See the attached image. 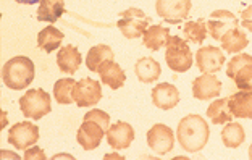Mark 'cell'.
<instances>
[{
  "mask_svg": "<svg viewBox=\"0 0 252 160\" xmlns=\"http://www.w3.org/2000/svg\"><path fill=\"white\" fill-rule=\"evenodd\" d=\"M207 20L199 18L196 21H188L183 26V34L186 41H191L194 44H202L207 37Z\"/></svg>",
  "mask_w": 252,
  "mask_h": 160,
  "instance_id": "27",
  "label": "cell"
},
{
  "mask_svg": "<svg viewBox=\"0 0 252 160\" xmlns=\"http://www.w3.org/2000/svg\"><path fill=\"white\" fill-rule=\"evenodd\" d=\"M221 42V49L228 54H238L243 52V50L249 45V39L246 36V32L239 28H234L230 30L225 36L220 39Z\"/></svg>",
  "mask_w": 252,
  "mask_h": 160,
  "instance_id": "22",
  "label": "cell"
},
{
  "mask_svg": "<svg viewBox=\"0 0 252 160\" xmlns=\"http://www.w3.org/2000/svg\"><path fill=\"white\" fill-rule=\"evenodd\" d=\"M210 129L207 122L196 113H189L183 117L176 128V139L180 146L189 154H196L202 151L209 142Z\"/></svg>",
  "mask_w": 252,
  "mask_h": 160,
  "instance_id": "1",
  "label": "cell"
},
{
  "mask_svg": "<svg viewBox=\"0 0 252 160\" xmlns=\"http://www.w3.org/2000/svg\"><path fill=\"white\" fill-rule=\"evenodd\" d=\"M191 7V0H157L156 2L157 15L170 25H178L188 20Z\"/></svg>",
  "mask_w": 252,
  "mask_h": 160,
  "instance_id": "8",
  "label": "cell"
},
{
  "mask_svg": "<svg viewBox=\"0 0 252 160\" xmlns=\"http://www.w3.org/2000/svg\"><path fill=\"white\" fill-rule=\"evenodd\" d=\"M167 52H165V62L171 71L186 73L192 66V52L189 49L186 39L178 36H170L167 42Z\"/></svg>",
  "mask_w": 252,
  "mask_h": 160,
  "instance_id": "4",
  "label": "cell"
},
{
  "mask_svg": "<svg viewBox=\"0 0 252 160\" xmlns=\"http://www.w3.org/2000/svg\"><path fill=\"white\" fill-rule=\"evenodd\" d=\"M102 99V86L93 78H83L76 81L73 89V102L78 107H93Z\"/></svg>",
  "mask_w": 252,
  "mask_h": 160,
  "instance_id": "10",
  "label": "cell"
},
{
  "mask_svg": "<svg viewBox=\"0 0 252 160\" xmlns=\"http://www.w3.org/2000/svg\"><path fill=\"white\" fill-rule=\"evenodd\" d=\"M63 13H65L63 0H41L37 8V21L55 23Z\"/></svg>",
  "mask_w": 252,
  "mask_h": 160,
  "instance_id": "24",
  "label": "cell"
},
{
  "mask_svg": "<svg viewBox=\"0 0 252 160\" xmlns=\"http://www.w3.org/2000/svg\"><path fill=\"white\" fill-rule=\"evenodd\" d=\"M20 108L21 113L26 118L41 120L47 113L52 112L50 105V96L44 89H31L26 91L20 99Z\"/></svg>",
  "mask_w": 252,
  "mask_h": 160,
  "instance_id": "6",
  "label": "cell"
},
{
  "mask_svg": "<svg viewBox=\"0 0 252 160\" xmlns=\"http://www.w3.org/2000/svg\"><path fill=\"white\" fill-rule=\"evenodd\" d=\"M225 54L221 52V49L214 47V45H205L200 47L196 52V65L202 73H219L221 66L225 65Z\"/></svg>",
  "mask_w": 252,
  "mask_h": 160,
  "instance_id": "12",
  "label": "cell"
},
{
  "mask_svg": "<svg viewBox=\"0 0 252 160\" xmlns=\"http://www.w3.org/2000/svg\"><path fill=\"white\" fill-rule=\"evenodd\" d=\"M238 26H239L238 16L231 13L230 10H215L212 11L210 16L207 18V31L210 34V37L215 39V41H220L228 31L234 30Z\"/></svg>",
  "mask_w": 252,
  "mask_h": 160,
  "instance_id": "11",
  "label": "cell"
},
{
  "mask_svg": "<svg viewBox=\"0 0 252 160\" xmlns=\"http://www.w3.org/2000/svg\"><path fill=\"white\" fill-rule=\"evenodd\" d=\"M207 117L214 125H225L228 122H231L234 117L230 110V107H228V97H225V99H217L212 102L207 108Z\"/></svg>",
  "mask_w": 252,
  "mask_h": 160,
  "instance_id": "25",
  "label": "cell"
},
{
  "mask_svg": "<svg viewBox=\"0 0 252 160\" xmlns=\"http://www.w3.org/2000/svg\"><path fill=\"white\" fill-rule=\"evenodd\" d=\"M152 104L160 110H171L180 104V91L170 83H160L152 89Z\"/></svg>",
  "mask_w": 252,
  "mask_h": 160,
  "instance_id": "15",
  "label": "cell"
},
{
  "mask_svg": "<svg viewBox=\"0 0 252 160\" xmlns=\"http://www.w3.org/2000/svg\"><path fill=\"white\" fill-rule=\"evenodd\" d=\"M244 139H246V133L241 123H234V122L225 123V128L221 129V141L226 147L238 149L239 146H243Z\"/></svg>",
  "mask_w": 252,
  "mask_h": 160,
  "instance_id": "26",
  "label": "cell"
},
{
  "mask_svg": "<svg viewBox=\"0 0 252 160\" xmlns=\"http://www.w3.org/2000/svg\"><path fill=\"white\" fill-rule=\"evenodd\" d=\"M170 39V28L162 25H152L147 28V31L142 36V44L146 45L149 50L157 52V50L163 49Z\"/></svg>",
  "mask_w": 252,
  "mask_h": 160,
  "instance_id": "20",
  "label": "cell"
},
{
  "mask_svg": "<svg viewBox=\"0 0 252 160\" xmlns=\"http://www.w3.org/2000/svg\"><path fill=\"white\" fill-rule=\"evenodd\" d=\"M107 142L110 144L112 149L122 151L128 149L131 142L134 141V129L129 123L126 122H117L107 129Z\"/></svg>",
  "mask_w": 252,
  "mask_h": 160,
  "instance_id": "13",
  "label": "cell"
},
{
  "mask_svg": "<svg viewBox=\"0 0 252 160\" xmlns=\"http://www.w3.org/2000/svg\"><path fill=\"white\" fill-rule=\"evenodd\" d=\"M233 81H234V84H236L238 89L252 93V65L243 66L241 70L234 75Z\"/></svg>",
  "mask_w": 252,
  "mask_h": 160,
  "instance_id": "29",
  "label": "cell"
},
{
  "mask_svg": "<svg viewBox=\"0 0 252 160\" xmlns=\"http://www.w3.org/2000/svg\"><path fill=\"white\" fill-rule=\"evenodd\" d=\"M32 159L45 160L47 157H45V154H44V151L41 149V147H36V146H34L32 149H26V151H25V160H32Z\"/></svg>",
  "mask_w": 252,
  "mask_h": 160,
  "instance_id": "31",
  "label": "cell"
},
{
  "mask_svg": "<svg viewBox=\"0 0 252 160\" xmlns=\"http://www.w3.org/2000/svg\"><path fill=\"white\" fill-rule=\"evenodd\" d=\"M8 144H11L15 149L18 151H26L31 146H36L39 141V128L31 122H21L13 125L8 129Z\"/></svg>",
  "mask_w": 252,
  "mask_h": 160,
  "instance_id": "7",
  "label": "cell"
},
{
  "mask_svg": "<svg viewBox=\"0 0 252 160\" xmlns=\"http://www.w3.org/2000/svg\"><path fill=\"white\" fill-rule=\"evenodd\" d=\"M15 2L23 5H34V3H41V0H15Z\"/></svg>",
  "mask_w": 252,
  "mask_h": 160,
  "instance_id": "33",
  "label": "cell"
},
{
  "mask_svg": "<svg viewBox=\"0 0 252 160\" xmlns=\"http://www.w3.org/2000/svg\"><path fill=\"white\" fill-rule=\"evenodd\" d=\"M36 78V66L28 57H13L2 68L3 84L11 91H21L30 86Z\"/></svg>",
  "mask_w": 252,
  "mask_h": 160,
  "instance_id": "3",
  "label": "cell"
},
{
  "mask_svg": "<svg viewBox=\"0 0 252 160\" xmlns=\"http://www.w3.org/2000/svg\"><path fill=\"white\" fill-rule=\"evenodd\" d=\"M221 93V81L214 75L204 73L192 81V96L199 100H210L219 97Z\"/></svg>",
  "mask_w": 252,
  "mask_h": 160,
  "instance_id": "14",
  "label": "cell"
},
{
  "mask_svg": "<svg viewBox=\"0 0 252 160\" xmlns=\"http://www.w3.org/2000/svg\"><path fill=\"white\" fill-rule=\"evenodd\" d=\"M65 39V34L60 30H57L55 26H47L37 34V47L44 50V52H54V50L60 49L62 41Z\"/></svg>",
  "mask_w": 252,
  "mask_h": 160,
  "instance_id": "23",
  "label": "cell"
},
{
  "mask_svg": "<svg viewBox=\"0 0 252 160\" xmlns=\"http://www.w3.org/2000/svg\"><path fill=\"white\" fill-rule=\"evenodd\" d=\"M151 21V16L146 15L141 8L131 7L120 13L117 26L120 32L125 36V39H137L144 36Z\"/></svg>",
  "mask_w": 252,
  "mask_h": 160,
  "instance_id": "5",
  "label": "cell"
},
{
  "mask_svg": "<svg viewBox=\"0 0 252 160\" xmlns=\"http://www.w3.org/2000/svg\"><path fill=\"white\" fill-rule=\"evenodd\" d=\"M76 86V81L73 78H62L54 86V97L62 105L73 104V89Z\"/></svg>",
  "mask_w": 252,
  "mask_h": 160,
  "instance_id": "28",
  "label": "cell"
},
{
  "mask_svg": "<svg viewBox=\"0 0 252 160\" xmlns=\"http://www.w3.org/2000/svg\"><path fill=\"white\" fill-rule=\"evenodd\" d=\"M147 146L157 156H167L175 147L173 129L163 123H157L147 131Z\"/></svg>",
  "mask_w": 252,
  "mask_h": 160,
  "instance_id": "9",
  "label": "cell"
},
{
  "mask_svg": "<svg viewBox=\"0 0 252 160\" xmlns=\"http://www.w3.org/2000/svg\"><path fill=\"white\" fill-rule=\"evenodd\" d=\"M81 64H83V57L76 45L68 44L65 47H60L59 52H57V65H59L62 73L74 75L79 70Z\"/></svg>",
  "mask_w": 252,
  "mask_h": 160,
  "instance_id": "16",
  "label": "cell"
},
{
  "mask_svg": "<svg viewBox=\"0 0 252 160\" xmlns=\"http://www.w3.org/2000/svg\"><path fill=\"white\" fill-rule=\"evenodd\" d=\"M113 59H115V54H113L112 47H108L105 44H99L89 49L88 55H86V66H88L91 71L97 73L99 68L104 65L107 60H113Z\"/></svg>",
  "mask_w": 252,
  "mask_h": 160,
  "instance_id": "21",
  "label": "cell"
},
{
  "mask_svg": "<svg viewBox=\"0 0 252 160\" xmlns=\"http://www.w3.org/2000/svg\"><path fill=\"white\" fill-rule=\"evenodd\" d=\"M249 159L252 160V144H251V147H249Z\"/></svg>",
  "mask_w": 252,
  "mask_h": 160,
  "instance_id": "34",
  "label": "cell"
},
{
  "mask_svg": "<svg viewBox=\"0 0 252 160\" xmlns=\"http://www.w3.org/2000/svg\"><path fill=\"white\" fill-rule=\"evenodd\" d=\"M241 26H244L246 30L252 32V5H249L248 8L243 10V13H241Z\"/></svg>",
  "mask_w": 252,
  "mask_h": 160,
  "instance_id": "32",
  "label": "cell"
},
{
  "mask_svg": "<svg viewBox=\"0 0 252 160\" xmlns=\"http://www.w3.org/2000/svg\"><path fill=\"white\" fill-rule=\"evenodd\" d=\"M110 128V117L104 110L94 108L83 118V125L76 133V141L84 151H94L100 146L102 138Z\"/></svg>",
  "mask_w": 252,
  "mask_h": 160,
  "instance_id": "2",
  "label": "cell"
},
{
  "mask_svg": "<svg viewBox=\"0 0 252 160\" xmlns=\"http://www.w3.org/2000/svg\"><path fill=\"white\" fill-rule=\"evenodd\" d=\"M134 73L137 79L144 84L156 83L162 75V66L157 60H154L152 57H142L136 62L134 65Z\"/></svg>",
  "mask_w": 252,
  "mask_h": 160,
  "instance_id": "18",
  "label": "cell"
},
{
  "mask_svg": "<svg viewBox=\"0 0 252 160\" xmlns=\"http://www.w3.org/2000/svg\"><path fill=\"white\" fill-rule=\"evenodd\" d=\"M246 65H252V55L249 54H239L236 57H233V59L228 62V68H226V75L228 78H234V75L241 70L243 66Z\"/></svg>",
  "mask_w": 252,
  "mask_h": 160,
  "instance_id": "30",
  "label": "cell"
},
{
  "mask_svg": "<svg viewBox=\"0 0 252 160\" xmlns=\"http://www.w3.org/2000/svg\"><path fill=\"white\" fill-rule=\"evenodd\" d=\"M100 81L112 89H120L126 81V73L122 66L115 64L113 60H107L104 65L99 68Z\"/></svg>",
  "mask_w": 252,
  "mask_h": 160,
  "instance_id": "19",
  "label": "cell"
},
{
  "mask_svg": "<svg viewBox=\"0 0 252 160\" xmlns=\"http://www.w3.org/2000/svg\"><path fill=\"white\" fill-rule=\"evenodd\" d=\"M228 107L234 118H252V93L241 91L228 97Z\"/></svg>",
  "mask_w": 252,
  "mask_h": 160,
  "instance_id": "17",
  "label": "cell"
}]
</instances>
